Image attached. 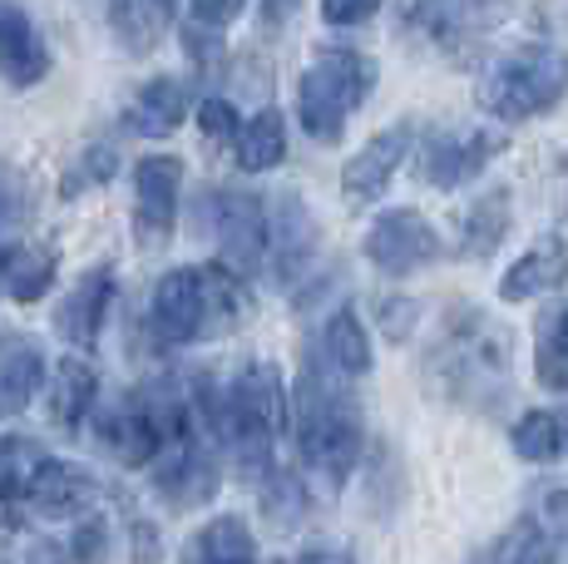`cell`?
Segmentation results:
<instances>
[{"mask_svg": "<svg viewBox=\"0 0 568 564\" xmlns=\"http://www.w3.org/2000/svg\"><path fill=\"white\" fill-rule=\"evenodd\" d=\"M70 555L74 564H104L109 560V520L104 515H84L80 520V530H74V540H70Z\"/></svg>", "mask_w": 568, "mask_h": 564, "instance_id": "cell-32", "label": "cell"}, {"mask_svg": "<svg viewBox=\"0 0 568 564\" xmlns=\"http://www.w3.org/2000/svg\"><path fill=\"white\" fill-rule=\"evenodd\" d=\"M10 219H16V189L6 183V169H0V233L10 228Z\"/></svg>", "mask_w": 568, "mask_h": 564, "instance_id": "cell-39", "label": "cell"}, {"mask_svg": "<svg viewBox=\"0 0 568 564\" xmlns=\"http://www.w3.org/2000/svg\"><path fill=\"white\" fill-rule=\"evenodd\" d=\"M505 149L499 129H435L420 144V179L430 189H460V183L479 179L489 159Z\"/></svg>", "mask_w": 568, "mask_h": 564, "instance_id": "cell-8", "label": "cell"}, {"mask_svg": "<svg viewBox=\"0 0 568 564\" xmlns=\"http://www.w3.org/2000/svg\"><path fill=\"white\" fill-rule=\"evenodd\" d=\"M30 564H60V560H54V550H36V555H30Z\"/></svg>", "mask_w": 568, "mask_h": 564, "instance_id": "cell-42", "label": "cell"}, {"mask_svg": "<svg viewBox=\"0 0 568 564\" xmlns=\"http://www.w3.org/2000/svg\"><path fill=\"white\" fill-rule=\"evenodd\" d=\"M425 376L440 396L475 411H495L515 382V346L489 312L455 308L425 356Z\"/></svg>", "mask_w": 568, "mask_h": 564, "instance_id": "cell-1", "label": "cell"}, {"mask_svg": "<svg viewBox=\"0 0 568 564\" xmlns=\"http://www.w3.org/2000/svg\"><path fill=\"white\" fill-rule=\"evenodd\" d=\"M568 90V56L554 46H524L515 56L495 60L489 74L479 80V104L495 119H534L564 100Z\"/></svg>", "mask_w": 568, "mask_h": 564, "instance_id": "cell-6", "label": "cell"}, {"mask_svg": "<svg viewBox=\"0 0 568 564\" xmlns=\"http://www.w3.org/2000/svg\"><path fill=\"white\" fill-rule=\"evenodd\" d=\"M322 362L336 366L342 376H366L371 372V338L352 308H336L322 328Z\"/></svg>", "mask_w": 568, "mask_h": 564, "instance_id": "cell-23", "label": "cell"}, {"mask_svg": "<svg viewBox=\"0 0 568 564\" xmlns=\"http://www.w3.org/2000/svg\"><path fill=\"white\" fill-rule=\"evenodd\" d=\"M297 451L307 461L312 475H322V485H342L352 475V465L362 461V406H356L352 386L342 382V372L326 362H307L297 382Z\"/></svg>", "mask_w": 568, "mask_h": 564, "instance_id": "cell-2", "label": "cell"}, {"mask_svg": "<svg viewBox=\"0 0 568 564\" xmlns=\"http://www.w3.org/2000/svg\"><path fill=\"white\" fill-rule=\"evenodd\" d=\"M243 312V278L233 268H173L159 278L154 302H149V332L163 346H189L207 328H233Z\"/></svg>", "mask_w": 568, "mask_h": 564, "instance_id": "cell-3", "label": "cell"}, {"mask_svg": "<svg viewBox=\"0 0 568 564\" xmlns=\"http://www.w3.org/2000/svg\"><path fill=\"white\" fill-rule=\"evenodd\" d=\"M366 258L381 268V273L406 278V273H415V268H425V263L440 258V238H435V228L425 223L415 209H390L371 223Z\"/></svg>", "mask_w": 568, "mask_h": 564, "instance_id": "cell-9", "label": "cell"}, {"mask_svg": "<svg viewBox=\"0 0 568 564\" xmlns=\"http://www.w3.org/2000/svg\"><path fill=\"white\" fill-rule=\"evenodd\" d=\"M179 0H109V26L129 56H149L173 26Z\"/></svg>", "mask_w": 568, "mask_h": 564, "instance_id": "cell-19", "label": "cell"}, {"mask_svg": "<svg viewBox=\"0 0 568 564\" xmlns=\"http://www.w3.org/2000/svg\"><path fill=\"white\" fill-rule=\"evenodd\" d=\"M189 114V84L173 80V74H159L129 104V129H139L144 139H169L173 129Z\"/></svg>", "mask_w": 568, "mask_h": 564, "instance_id": "cell-20", "label": "cell"}, {"mask_svg": "<svg viewBox=\"0 0 568 564\" xmlns=\"http://www.w3.org/2000/svg\"><path fill=\"white\" fill-rule=\"evenodd\" d=\"M539 525L554 535V545H568V491H554V495H544V515H539Z\"/></svg>", "mask_w": 568, "mask_h": 564, "instance_id": "cell-37", "label": "cell"}, {"mask_svg": "<svg viewBox=\"0 0 568 564\" xmlns=\"http://www.w3.org/2000/svg\"><path fill=\"white\" fill-rule=\"evenodd\" d=\"M183 564H257V540H253V530H247V520L217 515L189 540Z\"/></svg>", "mask_w": 568, "mask_h": 564, "instance_id": "cell-21", "label": "cell"}, {"mask_svg": "<svg viewBox=\"0 0 568 564\" xmlns=\"http://www.w3.org/2000/svg\"><path fill=\"white\" fill-rule=\"evenodd\" d=\"M316 258V223L297 193H277L267 203V263L277 282H292L312 268Z\"/></svg>", "mask_w": 568, "mask_h": 564, "instance_id": "cell-12", "label": "cell"}, {"mask_svg": "<svg viewBox=\"0 0 568 564\" xmlns=\"http://www.w3.org/2000/svg\"><path fill=\"white\" fill-rule=\"evenodd\" d=\"M94 501H100L94 475L70 461H45V471L36 475V485H30V495H26V505L45 520H80L94 510Z\"/></svg>", "mask_w": 568, "mask_h": 564, "instance_id": "cell-16", "label": "cell"}, {"mask_svg": "<svg viewBox=\"0 0 568 564\" xmlns=\"http://www.w3.org/2000/svg\"><path fill=\"white\" fill-rule=\"evenodd\" d=\"M534 372L544 386L564 392L568 386V302H549V312H539L534 322Z\"/></svg>", "mask_w": 568, "mask_h": 564, "instance_id": "cell-25", "label": "cell"}, {"mask_svg": "<svg viewBox=\"0 0 568 564\" xmlns=\"http://www.w3.org/2000/svg\"><path fill=\"white\" fill-rule=\"evenodd\" d=\"M243 6H247V0H189L193 26H203V30H223V26H233V20L243 16Z\"/></svg>", "mask_w": 568, "mask_h": 564, "instance_id": "cell-35", "label": "cell"}, {"mask_svg": "<svg viewBox=\"0 0 568 564\" xmlns=\"http://www.w3.org/2000/svg\"><path fill=\"white\" fill-rule=\"evenodd\" d=\"M400 20L425 46L445 50V56H460L465 46H475L489 30L495 10H489V0H406V16Z\"/></svg>", "mask_w": 568, "mask_h": 564, "instance_id": "cell-10", "label": "cell"}, {"mask_svg": "<svg viewBox=\"0 0 568 564\" xmlns=\"http://www.w3.org/2000/svg\"><path fill=\"white\" fill-rule=\"evenodd\" d=\"M415 318H420V308H415L410 298H386V302H381V332H386L390 342H406L410 328H415Z\"/></svg>", "mask_w": 568, "mask_h": 564, "instance_id": "cell-34", "label": "cell"}, {"mask_svg": "<svg viewBox=\"0 0 568 564\" xmlns=\"http://www.w3.org/2000/svg\"><path fill=\"white\" fill-rule=\"evenodd\" d=\"M262 10H267V26H282L297 10V0H262Z\"/></svg>", "mask_w": 568, "mask_h": 564, "instance_id": "cell-41", "label": "cell"}, {"mask_svg": "<svg viewBox=\"0 0 568 564\" xmlns=\"http://www.w3.org/2000/svg\"><path fill=\"white\" fill-rule=\"evenodd\" d=\"M287 421H292V401H287V386H282V372L272 362H247L227 382L223 446L243 461L247 475L272 471V451H277Z\"/></svg>", "mask_w": 568, "mask_h": 564, "instance_id": "cell-4", "label": "cell"}, {"mask_svg": "<svg viewBox=\"0 0 568 564\" xmlns=\"http://www.w3.org/2000/svg\"><path fill=\"white\" fill-rule=\"evenodd\" d=\"M50 74V50L16 0H0V80L26 90Z\"/></svg>", "mask_w": 568, "mask_h": 564, "instance_id": "cell-15", "label": "cell"}, {"mask_svg": "<svg viewBox=\"0 0 568 564\" xmlns=\"http://www.w3.org/2000/svg\"><path fill=\"white\" fill-rule=\"evenodd\" d=\"M199 129H203L207 139H213V144H233L237 129H243V124H237V110H233V104L217 100V94H213V100H203V104H199Z\"/></svg>", "mask_w": 568, "mask_h": 564, "instance_id": "cell-33", "label": "cell"}, {"mask_svg": "<svg viewBox=\"0 0 568 564\" xmlns=\"http://www.w3.org/2000/svg\"><path fill=\"white\" fill-rule=\"evenodd\" d=\"M568 282V238H544L529 253H519L509 263V273L499 278V298L505 302H529L544 292H559Z\"/></svg>", "mask_w": 568, "mask_h": 564, "instance_id": "cell-17", "label": "cell"}, {"mask_svg": "<svg viewBox=\"0 0 568 564\" xmlns=\"http://www.w3.org/2000/svg\"><path fill=\"white\" fill-rule=\"evenodd\" d=\"M371 84H376V60L362 50H322L297 84V114L302 129L316 144H336L346 119L366 104Z\"/></svg>", "mask_w": 568, "mask_h": 564, "instance_id": "cell-5", "label": "cell"}, {"mask_svg": "<svg viewBox=\"0 0 568 564\" xmlns=\"http://www.w3.org/2000/svg\"><path fill=\"white\" fill-rule=\"evenodd\" d=\"M40 376H45L40 346L16 332H0V421L30 406V396L40 392Z\"/></svg>", "mask_w": 568, "mask_h": 564, "instance_id": "cell-18", "label": "cell"}, {"mask_svg": "<svg viewBox=\"0 0 568 564\" xmlns=\"http://www.w3.org/2000/svg\"><path fill=\"white\" fill-rule=\"evenodd\" d=\"M495 564H559V550H554V535L539 525L534 515H524L495 550Z\"/></svg>", "mask_w": 568, "mask_h": 564, "instance_id": "cell-30", "label": "cell"}, {"mask_svg": "<svg viewBox=\"0 0 568 564\" xmlns=\"http://www.w3.org/2000/svg\"><path fill=\"white\" fill-rule=\"evenodd\" d=\"M233 149H237V169H247V173L277 169L282 159H287V124H282V114L277 110H257L243 129H237Z\"/></svg>", "mask_w": 568, "mask_h": 564, "instance_id": "cell-24", "label": "cell"}, {"mask_svg": "<svg viewBox=\"0 0 568 564\" xmlns=\"http://www.w3.org/2000/svg\"><path fill=\"white\" fill-rule=\"evenodd\" d=\"M509 233V193L505 189H489L485 199H475V209L465 213L460 228V248L469 258H489Z\"/></svg>", "mask_w": 568, "mask_h": 564, "instance_id": "cell-28", "label": "cell"}, {"mask_svg": "<svg viewBox=\"0 0 568 564\" xmlns=\"http://www.w3.org/2000/svg\"><path fill=\"white\" fill-rule=\"evenodd\" d=\"M45 461L50 455L36 436H0V505H26Z\"/></svg>", "mask_w": 568, "mask_h": 564, "instance_id": "cell-26", "label": "cell"}, {"mask_svg": "<svg viewBox=\"0 0 568 564\" xmlns=\"http://www.w3.org/2000/svg\"><path fill=\"white\" fill-rule=\"evenodd\" d=\"M297 564H356V560L346 555V550H326V545H322V550H307V555H302Z\"/></svg>", "mask_w": 568, "mask_h": 564, "instance_id": "cell-40", "label": "cell"}, {"mask_svg": "<svg viewBox=\"0 0 568 564\" xmlns=\"http://www.w3.org/2000/svg\"><path fill=\"white\" fill-rule=\"evenodd\" d=\"M54 282V253L50 248H20L6 263V288L16 302H40Z\"/></svg>", "mask_w": 568, "mask_h": 564, "instance_id": "cell-29", "label": "cell"}, {"mask_svg": "<svg viewBox=\"0 0 568 564\" xmlns=\"http://www.w3.org/2000/svg\"><path fill=\"white\" fill-rule=\"evenodd\" d=\"M109 302H114V273H109V268H90V273L64 292L60 308H54V332L84 352V346L100 342V328L109 318Z\"/></svg>", "mask_w": 568, "mask_h": 564, "instance_id": "cell-14", "label": "cell"}, {"mask_svg": "<svg viewBox=\"0 0 568 564\" xmlns=\"http://www.w3.org/2000/svg\"><path fill=\"white\" fill-rule=\"evenodd\" d=\"M134 564H159L163 560V545H159V530L149 525V520H134Z\"/></svg>", "mask_w": 568, "mask_h": 564, "instance_id": "cell-38", "label": "cell"}, {"mask_svg": "<svg viewBox=\"0 0 568 564\" xmlns=\"http://www.w3.org/2000/svg\"><path fill=\"white\" fill-rule=\"evenodd\" d=\"M262 510H267V520H272V525H282V530L297 525V520L307 515V491H302L297 475L272 471V481H267V501H262Z\"/></svg>", "mask_w": 568, "mask_h": 564, "instance_id": "cell-31", "label": "cell"}, {"mask_svg": "<svg viewBox=\"0 0 568 564\" xmlns=\"http://www.w3.org/2000/svg\"><path fill=\"white\" fill-rule=\"evenodd\" d=\"M94 401H100V376H94V366L84 362V356H64V362L54 366V382H50V416H54V426L74 431L84 416H90Z\"/></svg>", "mask_w": 568, "mask_h": 564, "instance_id": "cell-22", "label": "cell"}, {"mask_svg": "<svg viewBox=\"0 0 568 564\" xmlns=\"http://www.w3.org/2000/svg\"><path fill=\"white\" fill-rule=\"evenodd\" d=\"M509 441H515L519 461L549 465L559 455H568V421H564V411H529V416L515 421Z\"/></svg>", "mask_w": 568, "mask_h": 564, "instance_id": "cell-27", "label": "cell"}, {"mask_svg": "<svg viewBox=\"0 0 568 564\" xmlns=\"http://www.w3.org/2000/svg\"><path fill=\"white\" fill-rule=\"evenodd\" d=\"M179 189H183V164L173 154H149L134 169V233L144 248H159L173 233L179 219Z\"/></svg>", "mask_w": 568, "mask_h": 564, "instance_id": "cell-11", "label": "cell"}, {"mask_svg": "<svg viewBox=\"0 0 568 564\" xmlns=\"http://www.w3.org/2000/svg\"><path fill=\"white\" fill-rule=\"evenodd\" d=\"M410 149V124H396V129H381L376 139L362 149V154H352V164L342 169V193L352 209H366V203H376L381 193H386L390 173L400 169V159H406Z\"/></svg>", "mask_w": 568, "mask_h": 564, "instance_id": "cell-13", "label": "cell"}, {"mask_svg": "<svg viewBox=\"0 0 568 564\" xmlns=\"http://www.w3.org/2000/svg\"><path fill=\"white\" fill-rule=\"evenodd\" d=\"M381 6H386V0H322V16L332 20V26H366Z\"/></svg>", "mask_w": 568, "mask_h": 564, "instance_id": "cell-36", "label": "cell"}, {"mask_svg": "<svg viewBox=\"0 0 568 564\" xmlns=\"http://www.w3.org/2000/svg\"><path fill=\"white\" fill-rule=\"evenodd\" d=\"M213 243L217 263L233 268L237 278L257 273L267 263V203L253 193H217L213 199Z\"/></svg>", "mask_w": 568, "mask_h": 564, "instance_id": "cell-7", "label": "cell"}]
</instances>
